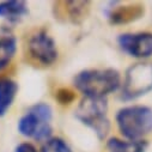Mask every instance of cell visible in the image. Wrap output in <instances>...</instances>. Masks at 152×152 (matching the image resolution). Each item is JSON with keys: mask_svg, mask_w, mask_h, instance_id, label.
<instances>
[{"mask_svg": "<svg viewBox=\"0 0 152 152\" xmlns=\"http://www.w3.org/2000/svg\"><path fill=\"white\" fill-rule=\"evenodd\" d=\"M74 85L85 97L105 98L120 86V74L113 68L85 69L74 77Z\"/></svg>", "mask_w": 152, "mask_h": 152, "instance_id": "1", "label": "cell"}, {"mask_svg": "<svg viewBox=\"0 0 152 152\" xmlns=\"http://www.w3.org/2000/svg\"><path fill=\"white\" fill-rule=\"evenodd\" d=\"M116 121L126 138L137 140L148 134L152 129V109L145 105L126 107L119 110Z\"/></svg>", "mask_w": 152, "mask_h": 152, "instance_id": "2", "label": "cell"}, {"mask_svg": "<svg viewBox=\"0 0 152 152\" xmlns=\"http://www.w3.org/2000/svg\"><path fill=\"white\" fill-rule=\"evenodd\" d=\"M50 120L52 108L46 103H37L19 119L18 131L22 135L36 140L48 139L52 133Z\"/></svg>", "mask_w": 152, "mask_h": 152, "instance_id": "3", "label": "cell"}, {"mask_svg": "<svg viewBox=\"0 0 152 152\" xmlns=\"http://www.w3.org/2000/svg\"><path fill=\"white\" fill-rule=\"evenodd\" d=\"M107 111L108 104L105 98L85 97L75 110V118L90 127L99 139H104L110 127Z\"/></svg>", "mask_w": 152, "mask_h": 152, "instance_id": "4", "label": "cell"}, {"mask_svg": "<svg viewBox=\"0 0 152 152\" xmlns=\"http://www.w3.org/2000/svg\"><path fill=\"white\" fill-rule=\"evenodd\" d=\"M152 90V64L140 62L132 65L127 72L122 88L124 99H134Z\"/></svg>", "mask_w": 152, "mask_h": 152, "instance_id": "5", "label": "cell"}, {"mask_svg": "<svg viewBox=\"0 0 152 152\" xmlns=\"http://www.w3.org/2000/svg\"><path fill=\"white\" fill-rule=\"evenodd\" d=\"M29 54L34 60L42 65H52L58 58L55 42L46 31H37L34 34L28 43Z\"/></svg>", "mask_w": 152, "mask_h": 152, "instance_id": "6", "label": "cell"}, {"mask_svg": "<svg viewBox=\"0 0 152 152\" xmlns=\"http://www.w3.org/2000/svg\"><path fill=\"white\" fill-rule=\"evenodd\" d=\"M120 47L135 58H147L152 55V34H124L119 37Z\"/></svg>", "mask_w": 152, "mask_h": 152, "instance_id": "7", "label": "cell"}, {"mask_svg": "<svg viewBox=\"0 0 152 152\" xmlns=\"http://www.w3.org/2000/svg\"><path fill=\"white\" fill-rule=\"evenodd\" d=\"M18 91V85L16 82L9 78L0 79V116H4L12 105L16 94Z\"/></svg>", "mask_w": 152, "mask_h": 152, "instance_id": "8", "label": "cell"}, {"mask_svg": "<svg viewBox=\"0 0 152 152\" xmlns=\"http://www.w3.org/2000/svg\"><path fill=\"white\" fill-rule=\"evenodd\" d=\"M28 15V6L25 1H11L0 3V17L9 22H18Z\"/></svg>", "mask_w": 152, "mask_h": 152, "instance_id": "9", "label": "cell"}, {"mask_svg": "<svg viewBox=\"0 0 152 152\" xmlns=\"http://www.w3.org/2000/svg\"><path fill=\"white\" fill-rule=\"evenodd\" d=\"M17 50V41L12 35L0 36V69H4L12 60Z\"/></svg>", "mask_w": 152, "mask_h": 152, "instance_id": "10", "label": "cell"}, {"mask_svg": "<svg viewBox=\"0 0 152 152\" xmlns=\"http://www.w3.org/2000/svg\"><path fill=\"white\" fill-rule=\"evenodd\" d=\"M110 152H145L147 144L141 140L124 141L118 138H113L107 144Z\"/></svg>", "mask_w": 152, "mask_h": 152, "instance_id": "11", "label": "cell"}, {"mask_svg": "<svg viewBox=\"0 0 152 152\" xmlns=\"http://www.w3.org/2000/svg\"><path fill=\"white\" fill-rule=\"evenodd\" d=\"M142 12L144 10L141 6H122L113 10L109 17L114 23H127L139 18Z\"/></svg>", "mask_w": 152, "mask_h": 152, "instance_id": "12", "label": "cell"}, {"mask_svg": "<svg viewBox=\"0 0 152 152\" xmlns=\"http://www.w3.org/2000/svg\"><path fill=\"white\" fill-rule=\"evenodd\" d=\"M41 152H72L71 147L60 138H52L42 146Z\"/></svg>", "mask_w": 152, "mask_h": 152, "instance_id": "13", "label": "cell"}, {"mask_svg": "<svg viewBox=\"0 0 152 152\" xmlns=\"http://www.w3.org/2000/svg\"><path fill=\"white\" fill-rule=\"evenodd\" d=\"M16 152H37V150L30 142H23V144H19L17 146Z\"/></svg>", "mask_w": 152, "mask_h": 152, "instance_id": "14", "label": "cell"}]
</instances>
